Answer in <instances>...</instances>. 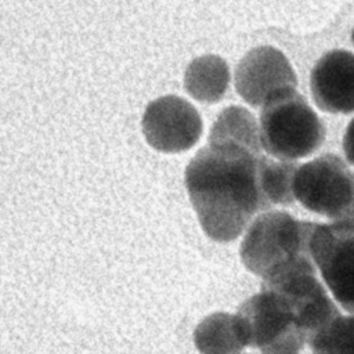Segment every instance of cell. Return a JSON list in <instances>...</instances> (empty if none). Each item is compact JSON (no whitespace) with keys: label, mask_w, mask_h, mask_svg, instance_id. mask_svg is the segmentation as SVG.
<instances>
[{"label":"cell","mask_w":354,"mask_h":354,"mask_svg":"<svg viewBox=\"0 0 354 354\" xmlns=\"http://www.w3.org/2000/svg\"><path fill=\"white\" fill-rule=\"evenodd\" d=\"M142 133L152 148L181 152L199 140L202 119L184 98L163 95L148 104L142 116Z\"/></svg>","instance_id":"cell-9"},{"label":"cell","mask_w":354,"mask_h":354,"mask_svg":"<svg viewBox=\"0 0 354 354\" xmlns=\"http://www.w3.org/2000/svg\"><path fill=\"white\" fill-rule=\"evenodd\" d=\"M351 40H353V43H354V28H353V32H351Z\"/></svg>","instance_id":"cell-16"},{"label":"cell","mask_w":354,"mask_h":354,"mask_svg":"<svg viewBox=\"0 0 354 354\" xmlns=\"http://www.w3.org/2000/svg\"><path fill=\"white\" fill-rule=\"evenodd\" d=\"M230 84L227 62L214 54L201 55L189 62L184 75L187 93L201 102L220 101Z\"/></svg>","instance_id":"cell-11"},{"label":"cell","mask_w":354,"mask_h":354,"mask_svg":"<svg viewBox=\"0 0 354 354\" xmlns=\"http://www.w3.org/2000/svg\"><path fill=\"white\" fill-rule=\"evenodd\" d=\"M293 195L313 213L354 223V170L335 153L300 165L293 178Z\"/></svg>","instance_id":"cell-4"},{"label":"cell","mask_w":354,"mask_h":354,"mask_svg":"<svg viewBox=\"0 0 354 354\" xmlns=\"http://www.w3.org/2000/svg\"><path fill=\"white\" fill-rule=\"evenodd\" d=\"M313 354H354V315H339L308 344Z\"/></svg>","instance_id":"cell-14"},{"label":"cell","mask_w":354,"mask_h":354,"mask_svg":"<svg viewBox=\"0 0 354 354\" xmlns=\"http://www.w3.org/2000/svg\"><path fill=\"white\" fill-rule=\"evenodd\" d=\"M343 151L347 162L354 166V118L348 122L346 127L343 136Z\"/></svg>","instance_id":"cell-15"},{"label":"cell","mask_w":354,"mask_h":354,"mask_svg":"<svg viewBox=\"0 0 354 354\" xmlns=\"http://www.w3.org/2000/svg\"><path fill=\"white\" fill-rule=\"evenodd\" d=\"M268 158L228 142H207L185 169V188L205 234L236 239L261 210L272 206L264 187Z\"/></svg>","instance_id":"cell-1"},{"label":"cell","mask_w":354,"mask_h":354,"mask_svg":"<svg viewBox=\"0 0 354 354\" xmlns=\"http://www.w3.org/2000/svg\"><path fill=\"white\" fill-rule=\"evenodd\" d=\"M310 249L333 297L354 315V223H317Z\"/></svg>","instance_id":"cell-7"},{"label":"cell","mask_w":354,"mask_h":354,"mask_svg":"<svg viewBox=\"0 0 354 354\" xmlns=\"http://www.w3.org/2000/svg\"><path fill=\"white\" fill-rule=\"evenodd\" d=\"M194 343L201 354H238L246 346L236 317L213 313L194 330Z\"/></svg>","instance_id":"cell-12"},{"label":"cell","mask_w":354,"mask_h":354,"mask_svg":"<svg viewBox=\"0 0 354 354\" xmlns=\"http://www.w3.org/2000/svg\"><path fill=\"white\" fill-rule=\"evenodd\" d=\"M261 289L275 293L289 307L307 337V344L340 311L315 277V268H293L261 279Z\"/></svg>","instance_id":"cell-6"},{"label":"cell","mask_w":354,"mask_h":354,"mask_svg":"<svg viewBox=\"0 0 354 354\" xmlns=\"http://www.w3.org/2000/svg\"><path fill=\"white\" fill-rule=\"evenodd\" d=\"M260 142L267 153L290 162L315 152L325 140V126L296 90L272 95L260 112Z\"/></svg>","instance_id":"cell-3"},{"label":"cell","mask_w":354,"mask_h":354,"mask_svg":"<svg viewBox=\"0 0 354 354\" xmlns=\"http://www.w3.org/2000/svg\"><path fill=\"white\" fill-rule=\"evenodd\" d=\"M236 93L252 106H263L272 95L296 90V73L282 51L259 46L246 53L235 68Z\"/></svg>","instance_id":"cell-8"},{"label":"cell","mask_w":354,"mask_h":354,"mask_svg":"<svg viewBox=\"0 0 354 354\" xmlns=\"http://www.w3.org/2000/svg\"><path fill=\"white\" fill-rule=\"evenodd\" d=\"M235 317L246 346L261 354H297L307 343L289 307L270 290L245 300Z\"/></svg>","instance_id":"cell-5"},{"label":"cell","mask_w":354,"mask_h":354,"mask_svg":"<svg viewBox=\"0 0 354 354\" xmlns=\"http://www.w3.org/2000/svg\"><path fill=\"white\" fill-rule=\"evenodd\" d=\"M315 105L329 113L354 112V54L330 50L315 62L310 76Z\"/></svg>","instance_id":"cell-10"},{"label":"cell","mask_w":354,"mask_h":354,"mask_svg":"<svg viewBox=\"0 0 354 354\" xmlns=\"http://www.w3.org/2000/svg\"><path fill=\"white\" fill-rule=\"evenodd\" d=\"M315 225L286 212H264L250 223L242 239L243 266L261 279L286 270L315 268L310 249Z\"/></svg>","instance_id":"cell-2"},{"label":"cell","mask_w":354,"mask_h":354,"mask_svg":"<svg viewBox=\"0 0 354 354\" xmlns=\"http://www.w3.org/2000/svg\"><path fill=\"white\" fill-rule=\"evenodd\" d=\"M207 142H228L261 151L260 130L254 116L242 106L224 108L213 123Z\"/></svg>","instance_id":"cell-13"}]
</instances>
